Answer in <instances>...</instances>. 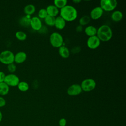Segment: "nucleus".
<instances>
[{"mask_svg":"<svg viewBox=\"0 0 126 126\" xmlns=\"http://www.w3.org/2000/svg\"><path fill=\"white\" fill-rule=\"evenodd\" d=\"M81 1V0H73V2H74V3H80V2Z\"/></svg>","mask_w":126,"mask_h":126,"instance_id":"nucleus-33","label":"nucleus"},{"mask_svg":"<svg viewBox=\"0 0 126 126\" xmlns=\"http://www.w3.org/2000/svg\"><path fill=\"white\" fill-rule=\"evenodd\" d=\"M100 40L96 35L89 37L87 41V45L89 48L94 50L97 48L100 44Z\"/></svg>","mask_w":126,"mask_h":126,"instance_id":"nucleus-8","label":"nucleus"},{"mask_svg":"<svg viewBox=\"0 0 126 126\" xmlns=\"http://www.w3.org/2000/svg\"><path fill=\"white\" fill-rule=\"evenodd\" d=\"M6 105V100L2 96H0V107H2Z\"/></svg>","mask_w":126,"mask_h":126,"instance_id":"nucleus-29","label":"nucleus"},{"mask_svg":"<svg viewBox=\"0 0 126 126\" xmlns=\"http://www.w3.org/2000/svg\"><path fill=\"white\" fill-rule=\"evenodd\" d=\"M59 54L60 56L64 59L68 58L70 55V51L66 46L62 45L59 48Z\"/></svg>","mask_w":126,"mask_h":126,"instance_id":"nucleus-16","label":"nucleus"},{"mask_svg":"<svg viewBox=\"0 0 126 126\" xmlns=\"http://www.w3.org/2000/svg\"><path fill=\"white\" fill-rule=\"evenodd\" d=\"M47 15H48V14H47L46 9L41 8L38 11V17L40 19H44L47 17Z\"/></svg>","mask_w":126,"mask_h":126,"instance_id":"nucleus-26","label":"nucleus"},{"mask_svg":"<svg viewBox=\"0 0 126 126\" xmlns=\"http://www.w3.org/2000/svg\"><path fill=\"white\" fill-rule=\"evenodd\" d=\"M49 41L51 45L55 48H60L63 45V39L62 35L57 32H53L50 36Z\"/></svg>","mask_w":126,"mask_h":126,"instance_id":"nucleus-4","label":"nucleus"},{"mask_svg":"<svg viewBox=\"0 0 126 126\" xmlns=\"http://www.w3.org/2000/svg\"><path fill=\"white\" fill-rule=\"evenodd\" d=\"M48 15L53 16L54 17H57L59 14L60 10L54 5H50L46 8Z\"/></svg>","mask_w":126,"mask_h":126,"instance_id":"nucleus-14","label":"nucleus"},{"mask_svg":"<svg viewBox=\"0 0 126 126\" xmlns=\"http://www.w3.org/2000/svg\"><path fill=\"white\" fill-rule=\"evenodd\" d=\"M66 21L60 16L56 17L54 26L59 30L63 29L66 26Z\"/></svg>","mask_w":126,"mask_h":126,"instance_id":"nucleus-13","label":"nucleus"},{"mask_svg":"<svg viewBox=\"0 0 126 126\" xmlns=\"http://www.w3.org/2000/svg\"><path fill=\"white\" fill-rule=\"evenodd\" d=\"M29 16H26L22 17L20 19V24L21 25L24 27H28L30 26L31 18L29 17Z\"/></svg>","mask_w":126,"mask_h":126,"instance_id":"nucleus-22","label":"nucleus"},{"mask_svg":"<svg viewBox=\"0 0 126 126\" xmlns=\"http://www.w3.org/2000/svg\"><path fill=\"white\" fill-rule=\"evenodd\" d=\"M96 82L93 79L88 78L84 80L80 84L82 91L89 92L94 90L96 87Z\"/></svg>","mask_w":126,"mask_h":126,"instance_id":"nucleus-6","label":"nucleus"},{"mask_svg":"<svg viewBox=\"0 0 126 126\" xmlns=\"http://www.w3.org/2000/svg\"><path fill=\"white\" fill-rule=\"evenodd\" d=\"M96 36L100 41L107 42L112 38L113 31L108 25H102L97 29Z\"/></svg>","mask_w":126,"mask_h":126,"instance_id":"nucleus-2","label":"nucleus"},{"mask_svg":"<svg viewBox=\"0 0 126 126\" xmlns=\"http://www.w3.org/2000/svg\"><path fill=\"white\" fill-rule=\"evenodd\" d=\"M103 13V10L99 6H96L90 12V17L91 19L96 20L100 18Z\"/></svg>","mask_w":126,"mask_h":126,"instance_id":"nucleus-10","label":"nucleus"},{"mask_svg":"<svg viewBox=\"0 0 126 126\" xmlns=\"http://www.w3.org/2000/svg\"><path fill=\"white\" fill-rule=\"evenodd\" d=\"M5 75H6L3 71H0V83L4 82Z\"/></svg>","mask_w":126,"mask_h":126,"instance_id":"nucleus-30","label":"nucleus"},{"mask_svg":"<svg viewBox=\"0 0 126 126\" xmlns=\"http://www.w3.org/2000/svg\"><path fill=\"white\" fill-rule=\"evenodd\" d=\"M111 17L113 21L118 22L122 20L123 18V14L120 10H115L112 12Z\"/></svg>","mask_w":126,"mask_h":126,"instance_id":"nucleus-17","label":"nucleus"},{"mask_svg":"<svg viewBox=\"0 0 126 126\" xmlns=\"http://www.w3.org/2000/svg\"><path fill=\"white\" fill-rule=\"evenodd\" d=\"M30 26L33 30L39 31L42 27V24L41 20L38 17H33L31 18Z\"/></svg>","mask_w":126,"mask_h":126,"instance_id":"nucleus-11","label":"nucleus"},{"mask_svg":"<svg viewBox=\"0 0 126 126\" xmlns=\"http://www.w3.org/2000/svg\"><path fill=\"white\" fill-rule=\"evenodd\" d=\"M67 3L66 0H55L54 1V5L60 10L67 5Z\"/></svg>","mask_w":126,"mask_h":126,"instance_id":"nucleus-20","label":"nucleus"},{"mask_svg":"<svg viewBox=\"0 0 126 126\" xmlns=\"http://www.w3.org/2000/svg\"><path fill=\"white\" fill-rule=\"evenodd\" d=\"M85 34L89 37L96 35L97 29L93 26H88L85 28L84 30Z\"/></svg>","mask_w":126,"mask_h":126,"instance_id":"nucleus-15","label":"nucleus"},{"mask_svg":"<svg viewBox=\"0 0 126 126\" xmlns=\"http://www.w3.org/2000/svg\"><path fill=\"white\" fill-rule=\"evenodd\" d=\"M14 54L10 50H4L0 54V62L4 64L8 65L14 63Z\"/></svg>","mask_w":126,"mask_h":126,"instance_id":"nucleus-3","label":"nucleus"},{"mask_svg":"<svg viewBox=\"0 0 126 126\" xmlns=\"http://www.w3.org/2000/svg\"><path fill=\"white\" fill-rule=\"evenodd\" d=\"M82 92L81 86L79 84H74L69 86L67 90V93L70 96H76L80 94Z\"/></svg>","mask_w":126,"mask_h":126,"instance_id":"nucleus-9","label":"nucleus"},{"mask_svg":"<svg viewBox=\"0 0 126 126\" xmlns=\"http://www.w3.org/2000/svg\"><path fill=\"white\" fill-rule=\"evenodd\" d=\"M55 19H56V17L47 15V17L44 20L46 25H47L48 26L52 27V26H54Z\"/></svg>","mask_w":126,"mask_h":126,"instance_id":"nucleus-21","label":"nucleus"},{"mask_svg":"<svg viewBox=\"0 0 126 126\" xmlns=\"http://www.w3.org/2000/svg\"><path fill=\"white\" fill-rule=\"evenodd\" d=\"M15 36L17 39L20 41H24L26 39L27 35L25 32L23 31H17L15 33Z\"/></svg>","mask_w":126,"mask_h":126,"instance_id":"nucleus-25","label":"nucleus"},{"mask_svg":"<svg viewBox=\"0 0 126 126\" xmlns=\"http://www.w3.org/2000/svg\"><path fill=\"white\" fill-rule=\"evenodd\" d=\"M9 91V87L4 82L0 83V94L1 95H6Z\"/></svg>","mask_w":126,"mask_h":126,"instance_id":"nucleus-19","label":"nucleus"},{"mask_svg":"<svg viewBox=\"0 0 126 126\" xmlns=\"http://www.w3.org/2000/svg\"><path fill=\"white\" fill-rule=\"evenodd\" d=\"M67 124V121L65 118H62L59 120V126H65Z\"/></svg>","mask_w":126,"mask_h":126,"instance_id":"nucleus-28","label":"nucleus"},{"mask_svg":"<svg viewBox=\"0 0 126 126\" xmlns=\"http://www.w3.org/2000/svg\"><path fill=\"white\" fill-rule=\"evenodd\" d=\"M60 16L66 22H72L76 20L77 17V11L72 5H66L60 10Z\"/></svg>","mask_w":126,"mask_h":126,"instance_id":"nucleus-1","label":"nucleus"},{"mask_svg":"<svg viewBox=\"0 0 126 126\" xmlns=\"http://www.w3.org/2000/svg\"><path fill=\"white\" fill-rule=\"evenodd\" d=\"M7 69L11 73H13L16 71V66L14 63H10L7 65Z\"/></svg>","mask_w":126,"mask_h":126,"instance_id":"nucleus-27","label":"nucleus"},{"mask_svg":"<svg viewBox=\"0 0 126 126\" xmlns=\"http://www.w3.org/2000/svg\"><path fill=\"white\" fill-rule=\"evenodd\" d=\"M27 58V55L25 52L20 51L14 55V62L17 63H22L26 60Z\"/></svg>","mask_w":126,"mask_h":126,"instance_id":"nucleus-12","label":"nucleus"},{"mask_svg":"<svg viewBox=\"0 0 126 126\" xmlns=\"http://www.w3.org/2000/svg\"><path fill=\"white\" fill-rule=\"evenodd\" d=\"M18 89L22 92H26L29 89V85L26 82L20 81L17 85Z\"/></svg>","mask_w":126,"mask_h":126,"instance_id":"nucleus-23","label":"nucleus"},{"mask_svg":"<svg viewBox=\"0 0 126 126\" xmlns=\"http://www.w3.org/2000/svg\"><path fill=\"white\" fill-rule=\"evenodd\" d=\"M2 117H3V116H2V112H1V111H0V123H1V122L2 121Z\"/></svg>","mask_w":126,"mask_h":126,"instance_id":"nucleus-32","label":"nucleus"},{"mask_svg":"<svg viewBox=\"0 0 126 126\" xmlns=\"http://www.w3.org/2000/svg\"><path fill=\"white\" fill-rule=\"evenodd\" d=\"M83 30V26L81 25H78L76 28V31L77 32H81Z\"/></svg>","mask_w":126,"mask_h":126,"instance_id":"nucleus-31","label":"nucleus"},{"mask_svg":"<svg viewBox=\"0 0 126 126\" xmlns=\"http://www.w3.org/2000/svg\"><path fill=\"white\" fill-rule=\"evenodd\" d=\"M4 82L9 87L17 86L20 82V79L18 76L13 73L8 74L5 75Z\"/></svg>","mask_w":126,"mask_h":126,"instance_id":"nucleus-7","label":"nucleus"},{"mask_svg":"<svg viewBox=\"0 0 126 126\" xmlns=\"http://www.w3.org/2000/svg\"><path fill=\"white\" fill-rule=\"evenodd\" d=\"M91 21V18L88 15H84L80 18L79 19V25L84 26L88 25Z\"/></svg>","mask_w":126,"mask_h":126,"instance_id":"nucleus-24","label":"nucleus"},{"mask_svg":"<svg viewBox=\"0 0 126 126\" xmlns=\"http://www.w3.org/2000/svg\"><path fill=\"white\" fill-rule=\"evenodd\" d=\"M118 2L116 0H101L100 1V7L103 11H112L117 6Z\"/></svg>","mask_w":126,"mask_h":126,"instance_id":"nucleus-5","label":"nucleus"},{"mask_svg":"<svg viewBox=\"0 0 126 126\" xmlns=\"http://www.w3.org/2000/svg\"><path fill=\"white\" fill-rule=\"evenodd\" d=\"M35 6L32 4H28L24 8V12L27 16H30L33 14L35 12Z\"/></svg>","mask_w":126,"mask_h":126,"instance_id":"nucleus-18","label":"nucleus"}]
</instances>
